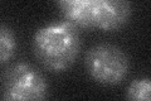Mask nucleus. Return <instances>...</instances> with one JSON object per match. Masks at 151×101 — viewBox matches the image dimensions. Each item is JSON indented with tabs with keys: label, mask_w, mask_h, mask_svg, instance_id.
<instances>
[{
	"label": "nucleus",
	"mask_w": 151,
	"mask_h": 101,
	"mask_svg": "<svg viewBox=\"0 0 151 101\" xmlns=\"http://www.w3.org/2000/svg\"><path fill=\"white\" fill-rule=\"evenodd\" d=\"M131 3L125 0H96L94 27L102 31H117L129 23Z\"/></svg>",
	"instance_id": "obj_4"
},
{
	"label": "nucleus",
	"mask_w": 151,
	"mask_h": 101,
	"mask_svg": "<svg viewBox=\"0 0 151 101\" xmlns=\"http://www.w3.org/2000/svg\"><path fill=\"white\" fill-rule=\"evenodd\" d=\"M65 22L76 28H96L94 13L96 0H60L57 1Z\"/></svg>",
	"instance_id": "obj_5"
},
{
	"label": "nucleus",
	"mask_w": 151,
	"mask_h": 101,
	"mask_svg": "<svg viewBox=\"0 0 151 101\" xmlns=\"http://www.w3.org/2000/svg\"><path fill=\"white\" fill-rule=\"evenodd\" d=\"M126 101H151V78H134L126 89Z\"/></svg>",
	"instance_id": "obj_6"
},
{
	"label": "nucleus",
	"mask_w": 151,
	"mask_h": 101,
	"mask_svg": "<svg viewBox=\"0 0 151 101\" xmlns=\"http://www.w3.org/2000/svg\"><path fill=\"white\" fill-rule=\"evenodd\" d=\"M35 58L44 68L62 72L72 66L81 51L78 28L68 22H53L37 29L33 37Z\"/></svg>",
	"instance_id": "obj_1"
},
{
	"label": "nucleus",
	"mask_w": 151,
	"mask_h": 101,
	"mask_svg": "<svg viewBox=\"0 0 151 101\" xmlns=\"http://www.w3.org/2000/svg\"><path fill=\"white\" fill-rule=\"evenodd\" d=\"M15 48L17 41L12 28L3 23L0 25V62L6 63L13 57Z\"/></svg>",
	"instance_id": "obj_7"
},
{
	"label": "nucleus",
	"mask_w": 151,
	"mask_h": 101,
	"mask_svg": "<svg viewBox=\"0 0 151 101\" xmlns=\"http://www.w3.org/2000/svg\"><path fill=\"white\" fill-rule=\"evenodd\" d=\"M48 84L35 67L18 62L3 73V101H45Z\"/></svg>",
	"instance_id": "obj_3"
},
{
	"label": "nucleus",
	"mask_w": 151,
	"mask_h": 101,
	"mask_svg": "<svg viewBox=\"0 0 151 101\" xmlns=\"http://www.w3.org/2000/svg\"><path fill=\"white\" fill-rule=\"evenodd\" d=\"M84 68L96 82L117 85L126 78L130 60L120 46L113 43H97L84 54Z\"/></svg>",
	"instance_id": "obj_2"
}]
</instances>
